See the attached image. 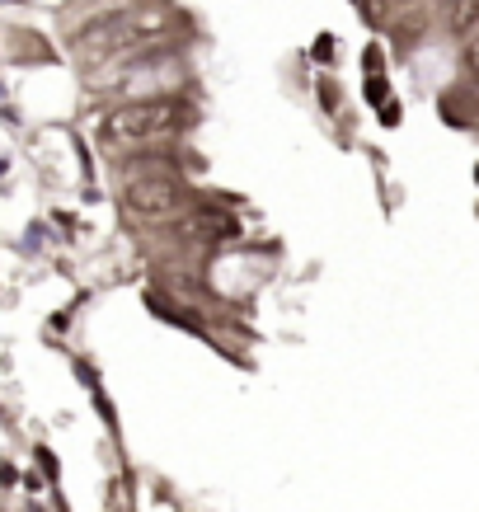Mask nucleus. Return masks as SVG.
<instances>
[{"mask_svg":"<svg viewBox=\"0 0 479 512\" xmlns=\"http://www.w3.org/2000/svg\"><path fill=\"white\" fill-rule=\"evenodd\" d=\"M184 123H188L184 99L179 94H155V99H132L123 109H113L104 132L118 141H160V137L184 132Z\"/></svg>","mask_w":479,"mask_h":512,"instance_id":"nucleus-1","label":"nucleus"},{"mask_svg":"<svg viewBox=\"0 0 479 512\" xmlns=\"http://www.w3.org/2000/svg\"><path fill=\"white\" fill-rule=\"evenodd\" d=\"M123 202L141 221H174L188 207V188L179 184V174H127Z\"/></svg>","mask_w":479,"mask_h":512,"instance_id":"nucleus-2","label":"nucleus"},{"mask_svg":"<svg viewBox=\"0 0 479 512\" xmlns=\"http://www.w3.org/2000/svg\"><path fill=\"white\" fill-rule=\"evenodd\" d=\"M475 10H479V0H456V19H451V29L461 33V38H470V29H475Z\"/></svg>","mask_w":479,"mask_h":512,"instance_id":"nucleus-3","label":"nucleus"},{"mask_svg":"<svg viewBox=\"0 0 479 512\" xmlns=\"http://www.w3.org/2000/svg\"><path fill=\"white\" fill-rule=\"evenodd\" d=\"M423 29H428V15H409V24H400V43L409 47V43H418V38H423Z\"/></svg>","mask_w":479,"mask_h":512,"instance_id":"nucleus-4","label":"nucleus"},{"mask_svg":"<svg viewBox=\"0 0 479 512\" xmlns=\"http://www.w3.org/2000/svg\"><path fill=\"white\" fill-rule=\"evenodd\" d=\"M386 94H390L386 76H371V80H367V104H390Z\"/></svg>","mask_w":479,"mask_h":512,"instance_id":"nucleus-5","label":"nucleus"},{"mask_svg":"<svg viewBox=\"0 0 479 512\" xmlns=\"http://www.w3.org/2000/svg\"><path fill=\"white\" fill-rule=\"evenodd\" d=\"M315 62H334V38H315Z\"/></svg>","mask_w":479,"mask_h":512,"instance_id":"nucleus-6","label":"nucleus"},{"mask_svg":"<svg viewBox=\"0 0 479 512\" xmlns=\"http://www.w3.org/2000/svg\"><path fill=\"white\" fill-rule=\"evenodd\" d=\"M362 71H367V76H381V47H367V57H362Z\"/></svg>","mask_w":479,"mask_h":512,"instance_id":"nucleus-7","label":"nucleus"},{"mask_svg":"<svg viewBox=\"0 0 479 512\" xmlns=\"http://www.w3.org/2000/svg\"><path fill=\"white\" fill-rule=\"evenodd\" d=\"M320 104H325V109H339V85H334V80L320 85Z\"/></svg>","mask_w":479,"mask_h":512,"instance_id":"nucleus-8","label":"nucleus"},{"mask_svg":"<svg viewBox=\"0 0 479 512\" xmlns=\"http://www.w3.org/2000/svg\"><path fill=\"white\" fill-rule=\"evenodd\" d=\"M381 118H386V127H395L400 123V109H395V104H381Z\"/></svg>","mask_w":479,"mask_h":512,"instance_id":"nucleus-9","label":"nucleus"},{"mask_svg":"<svg viewBox=\"0 0 479 512\" xmlns=\"http://www.w3.org/2000/svg\"><path fill=\"white\" fill-rule=\"evenodd\" d=\"M447 5H451V0H447Z\"/></svg>","mask_w":479,"mask_h":512,"instance_id":"nucleus-10","label":"nucleus"}]
</instances>
